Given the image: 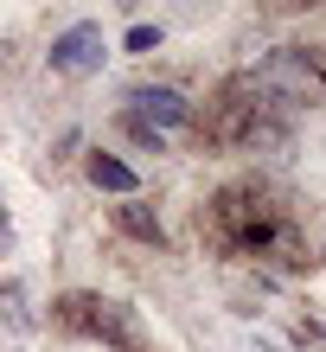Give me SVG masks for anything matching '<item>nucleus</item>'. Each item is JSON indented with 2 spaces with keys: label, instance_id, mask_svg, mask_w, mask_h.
<instances>
[{
  "label": "nucleus",
  "instance_id": "obj_8",
  "mask_svg": "<svg viewBox=\"0 0 326 352\" xmlns=\"http://www.w3.org/2000/svg\"><path fill=\"white\" fill-rule=\"evenodd\" d=\"M0 320L32 333V307H26V282H0Z\"/></svg>",
  "mask_w": 326,
  "mask_h": 352
},
{
  "label": "nucleus",
  "instance_id": "obj_11",
  "mask_svg": "<svg viewBox=\"0 0 326 352\" xmlns=\"http://www.w3.org/2000/svg\"><path fill=\"white\" fill-rule=\"evenodd\" d=\"M7 250H13V218L0 212V256H7Z\"/></svg>",
  "mask_w": 326,
  "mask_h": 352
},
{
  "label": "nucleus",
  "instance_id": "obj_6",
  "mask_svg": "<svg viewBox=\"0 0 326 352\" xmlns=\"http://www.w3.org/2000/svg\"><path fill=\"white\" fill-rule=\"evenodd\" d=\"M103 58H109V45H103L96 19H77V26H65L51 38V71L58 77H90V71H103Z\"/></svg>",
  "mask_w": 326,
  "mask_h": 352
},
{
  "label": "nucleus",
  "instance_id": "obj_3",
  "mask_svg": "<svg viewBox=\"0 0 326 352\" xmlns=\"http://www.w3.org/2000/svg\"><path fill=\"white\" fill-rule=\"evenodd\" d=\"M250 84L269 96V102L294 109V102H320V96H326V65H320L307 45H275V52L250 71Z\"/></svg>",
  "mask_w": 326,
  "mask_h": 352
},
{
  "label": "nucleus",
  "instance_id": "obj_9",
  "mask_svg": "<svg viewBox=\"0 0 326 352\" xmlns=\"http://www.w3.org/2000/svg\"><path fill=\"white\" fill-rule=\"evenodd\" d=\"M121 231H128V237H141V243H167V231H160V218L154 212H141V205H121Z\"/></svg>",
  "mask_w": 326,
  "mask_h": 352
},
{
  "label": "nucleus",
  "instance_id": "obj_10",
  "mask_svg": "<svg viewBox=\"0 0 326 352\" xmlns=\"http://www.w3.org/2000/svg\"><path fill=\"white\" fill-rule=\"evenodd\" d=\"M160 45V26H135L128 32V52H154Z\"/></svg>",
  "mask_w": 326,
  "mask_h": 352
},
{
  "label": "nucleus",
  "instance_id": "obj_1",
  "mask_svg": "<svg viewBox=\"0 0 326 352\" xmlns=\"http://www.w3.org/2000/svg\"><path fill=\"white\" fill-rule=\"evenodd\" d=\"M211 135L231 141V148H250V154L281 148V141H288V109H281V102H269V96L250 84V77H237V84H224V96H218Z\"/></svg>",
  "mask_w": 326,
  "mask_h": 352
},
{
  "label": "nucleus",
  "instance_id": "obj_7",
  "mask_svg": "<svg viewBox=\"0 0 326 352\" xmlns=\"http://www.w3.org/2000/svg\"><path fill=\"white\" fill-rule=\"evenodd\" d=\"M90 186H103V192H135V167H121L115 154H90Z\"/></svg>",
  "mask_w": 326,
  "mask_h": 352
},
{
  "label": "nucleus",
  "instance_id": "obj_2",
  "mask_svg": "<svg viewBox=\"0 0 326 352\" xmlns=\"http://www.w3.org/2000/svg\"><path fill=\"white\" fill-rule=\"evenodd\" d=\"M218 231L231 237V250H243V256H269L275 243H288V218H281V205L269 192L231 186V192L218 199Z\"/></svg>",
  "mask_w": 326,
  "mask_h": 352
},
{
  "label": "nucleus",
  "instance_id": "obj_4",
  "mask_svg": "<svg viewBox=\"0 0 326 352\" xmlns=\"http://www.w3.org/2000/svg\"><path fill=\"white\" fill-rule=\"evenodd\" d=\"M58 320L77 327V333L103 340V346H121V352H148V333H141L135 307H121L109 295H65L58 301Z\"/></svg>",
  "mask_w": 326,
  "mask_h": 352
},
{
  "label": "nucleus",
  "instance_id": "obj_5",
  "mask_svg": "<svg viewBox=\"0 0 326 352\" xmlns=\"http://www.w3.org/2000/svg\"><path fill=\"white\" fill-rule=\"evenodd\" d=\"M121 116L167 141V135H179L192 122V102H186V90H173V84H141V90H128V109H121Z\"/></svg>",
  "mask_w": 326,
  "mask_h": 352
}]
</instances>
